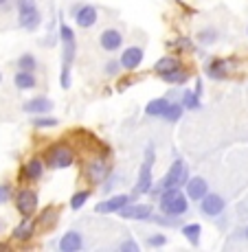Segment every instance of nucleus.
Listing matches in <instances>:
<instances>
[{
	"label": "nucleus",
	"mask_w": 248,
	"mask_h": 252,
	"mask_svg": "<svg viewBox=\"0 0 248 252\" xmlns=\"http://www.w3.org/2000/svg\"><path fill=\"white\" fill-rule=\"evenodd\" d=\"M189 176H191V173H189L187 160H184V158H176V160L172 162V167H169V171L160 178V182H154L152 191H149L147 195L158 197L160 191H167V189H182L184 184H187Z\"/></svg>",
	"instance_id": "1"
},
{
	"label": "nucleus",
	"mask_w": 248,
	"mask_h": 252,
	"mask_svg": "<svg viewBox=\"0 0 248 252\" xmlns=\"http://www.w3.org/2000/svg\"><path fill=\"white\" fill-rule=\"evenodd\" d=\"M156 202H158V211L169 217H182V215H187V211H189V197L184 195L182 189L160 191Z\"/></svg>",
	"instance_id": "2"
},
{
	"label": "nucleus",
	"mask_w": 248,
	"mask_h": 252,
	"mask_svg": "<svg viewBox=\"0 0 248 252\" xmlns=\"http://www.w3.org/2000/svg\"><path fill=\"white\" fill-rule=\"evenodd\" d=\"M154 162H156V152H154V145H147L145 147V160L139 169V178L134 182V189H132V197H139V195H147L154 187Z\"/></svg>",
	"instance_id": "3"
},
{
	"label": "nucleus",
	"mask_w": 248,
	"mask_h": 252,
	"mask_svg": "<svg viewBox=\"0 0 248 252\" xmlns=\"http://www.w3.org/2000/svg\"><path fill=\"white\" fill-rule=\"evenodd\" d=\"M16 16L20 29L35 33L42 27V11L37 0H16Z\"/></svg>",
	"instance_id": "4"
},
{
	"label": "nucleus",
	"mask_w": 248,
	"mask_h": 252,
	"mask_svg": "<svg viewBox=\"0 0 248 252\" xmlns=\"http://www.w3.org/2000/svg\"><path fill=\"white\" fill-rule=\"evenodd\" d=\"M44 164L46 169H53V171L72 167L75 164V149L66 143H53L44 154Z\"/></svg>",
	"instance_id": "5"
},
{
	"label": "nucleus",
	"mask_w": 248,
	"mask_h": 252,
	"mask_svg": "<svg viewBox=\"0 0 248 252\" xmlns=\"http://www.w3.org/2000/svg\"><path fill=\"white\" fill-rule=\"evenodd\" d=\"M13 204H16V211L20 213V217H33L40 206V195L35 189L24 187L18 193H13Z\"/></svg>",
	"instance_id": "6"
},
{
	"label": "nucleus",
	"mask_w": 248,
	"mask_h": 252,
	"mask_svg": "<svg viewBox=\"0 0 248 252\" xmlns=\"http://www.w3.org/2000/svg\"><path fill=\"white\" fill-rule=\"evenodd\" d=\"M112 173V164L106 156H97L84 164V176L90 184H101Z\"/></svg>",
	"instance_id": "7"
},
{
	"label": "nucleus",
	"mask_w": 248,
	"mask_h": 252,
	"mask_svg": "<svg viewBox=\"0 0 248 252\" xmlns=\"http://www.w3.org/2000/svg\"><path fill=\"white\" fill-rule=\"evenodd\" d=\"M71 16L79 29H92L99 20V9L90 2H77L71 7Z\"/></svg>",
	"instance_id": "8"
},
{
	"label": "nucleus",
	"mask_w": 248,
	"mask_h": 252,
	"mask_svg": "<svg viewBox=\"0 0 248 252\" xmlns=\"http://www.w3.org/2000/svg\"><path fill=\"white\" fill-rule=\"evenodd\" d=\"M198 204H200V213L204 217H209V220H220L226 211V200L220 195V193L209 191Z\"/></svg>",
	"instance_id": "9"
},
{
	"label": "nucleus",
	"mask_w": 248,
	"mask_h": 252,
	"mask_svg": "<svg viewBox=\"0 0 248 252\" xmlns=\"http://www.w3.org/2000/svg\"><path fill=\"white\" fill-rule=\"evenodd\" d=\"M121 64V70H128V72H134L141 68V64H143L145 60V48L143 46H125L121 48V55L116 57Z\"/></svg>",
	"instance_id": "10"
},
{
	"label": "nucleus",
	"mask_w": 248,
	"mask_h": 252,
	"mask_svg": "<svg viewBox=\"0 0 248 252\" xmlns=\"http://www.w3.org/2000/svg\"><path fill=\"white\" fill-rule=\"evenodd\" d=\"M123 42H125V35L119 27H108L101 31L99 35V48L106 53H116L123 48Z\"/></svg>",
	"instance_id": "11"
},
{
	"label": "nucleus",
	"mask_w": 248,
	"mask_h": 252,
	"mask_svg": "<svg viewBox=\"0 0 248 252\" xmlns=\"http://www.w3.org/2000/svg\"><path fill=\"white\" fill-rule=\"evenodd\" d=\"M130 202H134L132 193H116V195H110L108 200H101L95 206V213L97 215H112V213H119Z\"/></svg>",
	"instance_id": "12"
},
{
	"label": "nucleus",
	"mask_w": 248,
	"mask_h": 252,
	"mask_svg": "<svg viewBox=\"0 0 248 252\" xmlns=\"http://www.w3.org/2000/svg\"><path fill=\"white\" fill-rule=\"evenodd\" d=\"M123 220H134V221H149V217L154 215V204L145 202V204H136V202H130L116 213Z\"/></svg>",
	"instance_id": "13"
},
{
	"label": "nucleus",
	"mask_w": 248,
	"mask_h": 252,
	"mask_svg": "<svg viewBox=\"0 0 248 252\" xmlns=\"http://www.w3.org/2000/svg\"><path fill=\"white\" fill-rule=\"evenodd\" d=\"M55 110V101L48 99L44 94H37V96H31L22 103V112L29 114V116H37V114H48Z\"/></svg>",
	"instance_id": "14"
},
{
	"label": "nucleus",
	"mask_w": 248,
	"mask_h": 252,
	"mask_svg": "<svg viewBox=\"0 0 248 252\" xmlns=\"http://www.w3.org/2000/svg\"><path fill=\"white\" fill-rule=\"evenodd\" d=\"M44 171H46L44 158L33 156V158H29V160L22 164L20 178L24 182H37V180H42V178H44Z\"/></svg>",
	"instance_id": "15"
},
{
	"label": "nucleus",
	"mask_w": 248,
	"mask_h": 252,
	"mask_svg": "<svg viewBox=\"0 0 248 252\" xmlns=\"http://www.w3.org/2000/svg\"><path fill=\"white\" fill-rule=\"evenodd\" d=\"M182 189H184V195L189 197V202H200L209 193V182L202 176H189V180Z\"/></svg>",
	"instance_id": "16"
},
{
	"label": "nucleus",
	"mask_w": 248,
	"mask_h": 252,
	"mask_svg": "<svg viewBox=\"0 0 248 252\" xmlns=\"http://www.w3.org/2000/svg\"><path fill=\"white\" fill-rule=\"evenodd\" d=\"M35 235H37L35 220H33V217H24L20 224L11 230V241H16V244H27V241H31Z\"/></svg>",
	"instance_id": "17"
},
{
	"label": "nucleus",
	"mask_w": 248,
	"mask_h": 252,
	"mask_svg": "<svg viewBox=\"0 0 248 252\" xmlns=\"http://www.w3.org/2000/svg\"><path fill=\"white\" fill-rule=\"evenodd\" d=\"M228 60L224 57H211V60L204 64V72L211 81H224L228 77Z\"/></svg>",
	"instance_id": "18"
},
{
	"label": "nucleus",
	"mask_w": 248,
	"mask_h": 252,
	"mask_svg": "<svg viewBox=\"0 0 248 252\" xmlns=\"http://www.w3.org/2000/svg\"><path fill=\"white\" fill-rule=\"evenodd\" d=\"M84 248H86V241L79 230H68L57 241V250H62V252H79Z\"/></svg>",
	"instance_id": "19"
},
{
	"label": "nucleus",
	"mask_w": 248,
	"mask_h": 252,
	"mask_svg": "<svg viewBox=\"0 0 248 252\" xmlns=\"http://www.w3.org/2000/svg\"><path fill=\"white\" fill-rule=\"evenodd\" d=\"M60 213H62V208L60 206H46L44 211L37 215V220H35V224H37V228H42V230H53L57 226V221H60Z\"/></svg>",
	"instance_id": "20"
},
{
	"label": "nucleus",
	"mask_w": 248,
	"mask_h": 252,
	"mask_svg": "<svg viewBox=\"0 0 248 252\" xmlns=\"http://www.w3.org/2000/svg\"><path fill=\"white\" fill-rule=\"evenodd\" d=\"M160 79H163L167 86H176V88H180V86H184L189 79H191V70L184 68V66L180 64L178 68H174L169 72H163V75H160Z\"/></svg>",
	"instance_id": "21"
},
{
	"label": "nucleus",
	"mask_w": 248,
	"mask_h": 252,
	"mask_svg": "<svg viewBox=\"0 0 248 252\" xmlns=\"http://www.w3.org/2000/svg\"><path fill=\"white\" fill-rule=\"evenodd\" d=\"M13 86H16V88L20 90V92L35 90V88H37V77H35V72L16 70V75H13Z\"/></svg>",
	"instance_id": "22"
},
{
	"label": "nucleus",
	"mask_w": 248,
	"mask_h": 252,
	"mask_svg": "<svg viewBox=\"0 0 248 252\" xmlns=\"http://www.w3.org/2000/svg\"><path fill=\"white\" fill-rule=\"evenodd\" d=\"M169 101H172V96H156V99H152L145 105V116H149V119H160L163 112L167 110Z\"/></svg>",
	"instance_id": "23"
},
{
	"label": "nucleus",
	"mask_w": 248,
	"mask_h": 252,
	"mask_svg": "<svg viewBox=\"0 0 248 252\" xmlns=\"http://www.w3.org/2000/svg\"><path fill=\"white\" fill-rule=\"evenodd\" d=\"M180 235L193 246V248H198V246H200V237H202V226L196 224V221H191V224H182Z\"/></svg>",
	"instance_id": "24"
},
{
	"label": "nucleus",
	"mask_w": 248,
	"mask_h": 252,
	"mask_svg": "<svg viewBox=\"0 0 248 252\" xmlns=\"http://www.w3.org/2000/svg\"><path fill=\"white\" fill-rule=\"evenodd\" d=\"M182 114H184V105L180 103V101H169L167 110L163 112L160 119L167 121V123H178V121L182 119Z\"/></svg>",
	"instance_id": "25"
},
{
	"label": "nucleus",
	"mask_w": 248,
	"mask_h": 252,
	"mask_svg": "<svg viewBox=\"0 0 248 252\" xmlns=\"http://www.w3.org/2000/svg\"><path fill=\"white\" fill-rule=\"evenodd\" d=\"M16 66H18V70L37 72V68H40V60H37V55H33V53H22V55L16 60Z\"/></svg>",
	"instance_id": "26"
},
{
	"label": "nucleus",
	"mask_w": 248,
	"mask_h": 252,
	"mask_svg": "<svg viewBox=\"0 0 248 252\" xmlns=\"http://www.w3.org/2000/svg\"><path fill=\"white\" fill-rule=\"evenodd\" d=\"M180 66V60H178V55H165L156 60V64H154V72H158V75H163V72H169L174 68H178Z\"/></svg>",
	"instance_id": "27"
},
{
	"label": "nucleus",
	"mask_w": 248,
	"mask_h": 252,
	"mask_svg": "<svg viewBox=\"0 0 248 252\" xmlns=\"http://www.w3.org/2000/svg\"><path fill=\"white\" fill-rule=\"evenodd\" d=\"M57 37H60V44H77V35L72 31L71 24L64 22V18L60 16V31H57Z\"/></svg>",
	"instance_id": "28"
},
{
	"label": "nucleus",
	"mask_w": 248,
	"mask_h": 252,
	"mask_svg": "<svg viewBox=\"0 0 248 252\" xmlns=\"http://www.w3.org/2000/svg\"><path fill=\"white\" fill-rule=\"evenodd\" d=\"M217 40H220V33H217V29H213V27L202 29V31H198V35H196V42L202 46H211V44H215Z\"/></svg>",
	"instance_id": "29"
},
{
	"label": "nucleus",
	"mask_w": 248,
	"mask_h": 252,
	"mask_svg": "<svg viewBox=\"0 0 248 252\" xmlns=\"http://www.w3.org/2000/svg\"><path fill=\"white\" fill-rule=\"evenodd\" d=\"M90 195H92V189H81V191L72 193L71 202H68L71 211H79V208H84V206H86V202L90 200Z\"/></svg>",
	"instance_id": "30"
},
{
	"label": "nucleus",
	"mask_w": 248,
	"mask_h": 252,
	"mask_svg": "<svg viewBox=\"0 0 248 252\" xmlns=\"http://www.w3.org/2000/svg\"><path fill=\"white\" fill-rule=\"evenodd\" d=\"M31 125L35 129H51V127H57L60 121L55 116H48V114H37V116H31Z\"/></svg>",
	"instance_id": "31"
},
{
	"label": "nucleus",
	"mask_w": 248,
	"mask_h": 252,
	"mask_svg": "<svg viewBox=\"0 0 248 252\" xmlns=\"http://www.w3.org/2000/svg\"><path fill=\"white\" fill-rule=\"evenodd\" d=\"M180 103L184 105V110H193V112L202 108V101H200V96H198L193 90H184V92H182V99H180Z\"/></svg>",
	"instance_id": "32"
},
{
	"label": "nucleus",
	"mask_w": 248,
	"mask_h": 252,
	"mask_svg": "<svg viewBox=\"0 0 248 252\" xmlns=\"http://www.w3.org/2000/svg\"><path fill=\"white\" fill-rule=\"evenodd\" d=\"M167 235H163V232H152V235H147V239H145V244L149 246V248H163V246H167Z\"/></svg>",
	"instance_id": "33"
},
{
	"label": "nucleus",
	"mask_w": 248,
	"mask_h": 252,
	"mask_svg": "<svg viewBox=\"0 0 248 252\" xmlns=\"http://www.w3.org/2000/svg\"><path fill=\"white\" fill-rule=\"evenodd\" d=\"M11 200H13V184L9 180L0 182V206L7 204V202H11Z\"/></svg>",
	"instance_id": "34"
},
{
	"label": "nucleus",
	"mask_w": 248,
	"mask_h": 252,
	"mask_svg": "<svg viewBox=\"0 0 248 252\" xmlns=\"http://www.w3.org/2000/svg\"><path fill=\"white\" fill-rule=\"evenodd\" d=\"M60 86L62 90H68L72 86V66L62 64V72H60Z\"/></svg>",
	"instance_id": "35"
},
{
	"label": "nucleus",
	"mask_w": 248,
	"mask_h": 252,
	"mask_svg": "<svg viewBox=\"0 0 248 252\" xmlns=\"http://www.w3.org/2000/svg\"><path fill=\"white\" fill-rule=\"evenodd\" d=\"M167 46L169 48H176V51H193V48H196L189 37H178V40H172V42H167Z\"/></svg>",
	"instance_id": "36"
},
{
	"label": "nucleus",
	"mask_w": 248,
	"mask_h": 252,
	"mask_svg": "<svg viewBox=\"0 0 248 252\" xmlns=\"http://www.w3.org/2000/svg\"><path fill=\"white\" fill-rule=\"evenodd\" d=\"M121 72V64H119V60H108L104 64V75L106 77H116Z\"/></svg>",
	"instance_id": "37"
},
{
	"label": "nucleus",
	"mask_w": 248,
	"mask_h": 252,
	"mask_svg": "<svg viewBox=\"0 0 248 252\" xmlns=\"http://www.w3.org/2000/svg\"><path fill=\"white\" fill-rule=\"evenodd\" d=\"M116 248H119L121 252H139V250H141V246L136 244L134 239H123L119 246H116Z\"/></svg>",
	"instance_id": "38"
},
{
	"label": "nucleus",
	"mask_w": 248,
	"mask_h": 252,
	"mask_svg": "<svg viewBox=\"0 0 248 252\" xmlns=\"http://www.w3.org/2000/svg\"><path fill=\"white\" fill-rule=\"evenodd\" d=\"M132 84H134V79H121L119 84H116V90H119V92H123V90H128Z\"/></svg>",
	"instance_id": "39"
},
{
	"label": "nucleus",
	"mask_w": 248,
	"mask_h": 252,
	"mask_svg": "<svg viewBox=\"0 0 248 252\" xmlns=\"http://www.w3.org/2000/svg\"><path fill=\"white\" fill-rule=\"evenodd\" d=\"M193 92H196V94H198V96H200V99H202L204 86H202V79H200V77H196V88H193Z\"/></svg>",
	"instance_id": "40"
},
{
	"label": "nucleus",
	"mask_w": 248,
	"mask_h": 252,
	"mask_svg": "<svg viewBox=\"0 0 248 252\" xmlns=\"http://www.w3.org/2000/svg\"><path fill=\"white\" fill-rule=\"evenodd\" d=\"M240 235H242V239H244V241H246V244H248V224H246V226H244V228H242V230H240Z\"/></svg>",
	"instance_id": "41"
},
{
	"label": "nucleus",
	"mask_w": 248,
	"mask_h": 252,
	"mask_svg": "<svg viewBox=\"0 0 248 252\" xmlns=\"http://www.w3.org/2000/svg\"><path fill=\"white\" fill-rule=\"evenodd\" d=\"M0 9H9V0H0Z\"/></svg>",
	"instance_id": "42"
},
{
	"label": "nucleus",
	"mask_w": 248,
	"mask_h": 252,
	"mask_svg": "<svg viewBox=\"0 0 248 252\" xmlns=\"http://www.w3.org/2000/svg\"><path fill=\"white\" fill-rule=\"evenodd\" d=\"M9 250V244H0V252H7Z\"/></svg>",
	"instance_id": "43"
},
{
	"label": "nucleus",
	"mask_w": 248,
	"mask_h": 252,
	"mask_svg": "<svg viewBox=\"0 0 248 252\" xmlns=\"http://www.w3.org/2000/svg\"><path fill=\"white\" fill-rule=\"evenodd\" d=\"M0 232H2V220H0Z\"/></svg>",
	"instance_id": "44"
},
{
	"label": "nucleus",
	"mask_w": 248,
	"mask_h": 252,
	"mask_svg": "<svg viewBox=\"0 0 248 252\" xmlns=\"http://www.w3.org/2000/svg\"><path fill=\"white\" fill-rule=\"evenodd\" d=\"M0 84H2V72H0Z\"/></svg>",
	"instance_id": "45"
},
{
	"label": "nucleus",
	"mask_w": 248,
	"mask_h": 252,
	"mask_svg": "<svg viewBox=\"0 0 248 252\" xmlns=\"http://www.w3.org/2000/svg\"><path fill=\"white\" fill-rule=\"evenodd\" d=\"M246 35H248V27H246Z\"/></svg>",
	"instance_id": "46"
}]
</instances>
